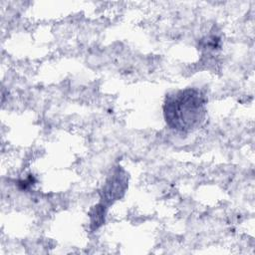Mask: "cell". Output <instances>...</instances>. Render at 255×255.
Here are the masks:
<instances>
[{"label":"cell","instance_id":"obj_1","mask_svg":"<svg viewBox=\"0 0 255 255\" xmlns=\"http://www.w3.org/2000/svg\"><path fill=\"white\" fill-rule=\"evenodd\" d=\"M205 116L204 96L195 89H186L169 95L164 104V117L170 128L190 131L197 128Z\"/></svg>","mask_w":255,"mask_h":255}]
</instances>
